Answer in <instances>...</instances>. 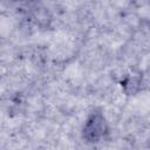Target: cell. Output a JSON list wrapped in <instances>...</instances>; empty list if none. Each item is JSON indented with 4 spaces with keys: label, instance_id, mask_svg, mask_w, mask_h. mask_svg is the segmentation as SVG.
Segmentation results:
<instances>
[{
    "label": "cell",
    "instance_id": "1",
    "mask_svg": "<svg viewBox=\"0 0 150 150\" xmlns=\"http://www.w3.org/2000/svg\"><path fill=\"white\" fill-rule=\"evenodd\" d=\"M109 134V125L101 111H93L82 128V138L90 144L103 141Z\"/></svg>",
    "mask_w": 150,
    "mask_h": 150
},
{
    "label": "cell",
    "instance_id": "2",
    "mask_svg": "<svg viewBox=\"0 0 150 150\" xmlns=\"http://www.w3.org/2000/svg\"><path fill=\"white\" fill-rule=\"evenodd\" d=\"M141 84V77L137 75H129L124 81H122V86L128 94H135Z\"/></svg>",
    "mask_w": 150,
    "mask_h": 150
}]
</instances>
